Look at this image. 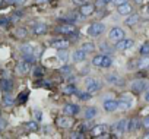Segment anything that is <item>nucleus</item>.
Wrapping results in <instances>:
<instances>
[{"label":"nucleus","mask_w":149,"mask_h":139,"mask_svg":"<svg viewBox=\"0 0 149 139\" xmlns=\"http://www.w3.org/2000/svg\"><path fill=\"white\" fill-rule=\"evenodd\" d=\"M92 64L100 69H108L113 66V59L107 54H98L92 59Z\"/></svg>","instance_id":"obj_1"},{"label":"nucleus","mask_w":149,"mask_h":139,"mask_svg":"<svg viewBox=\"0 0 149 139\" xmlns=\"http://www.w3.org/2000/svg\"><path fill=\"white\" fill-rule=\"evenodd\" d=\"M133 103H134V100L130 94H121L118 97V110H121V111L130 110L133 107Z\"/></svg>","instance_id":"obj_2"},{"label":"nucleus","mask_w":149,"mask_h":139,"mask_svg":"<svg viewBox=\"0 0 149 139\" xmlns=\"http://www.w3.org/2000/svg\"><path fill=\"white\" fill-rule=\"evenodd\" d=\"M85 87H86V91H88L89 94H97V92H100L101 88H102L101 82H100L98 79H95V78H86V79H85Z\"/></svg>","instance_id":"obj_3"},{"label":"nucleus","mask_w":149,"mask_h":139,"mask_svg":"<svg viewBox=\"0 0 149 139\" xmlns=\"http://www.w3.org/2000/svg\"><path fill=\"white\" fill-rule=\"evenodd\" d=\"M105 31V25L102 22H95V24H91L89 28H88V35L95 38V37H100L102 32Z\"/></svg>","instance_id":"obj_4"},{"label":"nucleus","mask_w":149,"mask_h":139,"mask_svg":"<svg viewBox=\"0 0 149 139\" xmlns=\"http://www.w3.org/2000/svg\"><path fill=\"white\" fill-rule=\"evenodd\" d=\"M121 38H124V31H123L121 28H118V27L111 28V31H110V34H108V40H110L111 43H117V41H120Z\"/></svg>","instance_id":"obj_5"},{"label":"nucleus","mask_w":149,"mask_h":139,"mask_svg":"<svg viewBox=\"0 0 149 139\" xmlns=\"http://www.w3.org/2000/svg\"><path fill=\"white\" fill-rule=\"evenodd\" d=\"M134 45V41L132 38H121L120 41L116 43V48L118 51H126V50H130L132 47Z\"/></svg>","instance_id":"obj_6"},{"label":"nucleus","mask_w":149,"mask_h":139,"mask_svg":"<svg viewBox=\"0 0 149 139\" xmlns=\"http://www.w3.org/2000/svg\"><path fill=\"white\" fill-rule=\"evenodd\" d=\"M146 88H148V84H146V81H143V79H136V81H133V82L130 84V89H132L133 92H136V94H142Z\"/></svg>","instance_id":"obj_7"},{"label":"nucleus","mask_w":149,"mask_h":139,"mask_svg":"<svg viewBox=\"0 0 149 139\" xmlns=\"http://www.w3.org/2000/svg\"><path fill=\"white\" fill-rule=\"evenodd\" d=\"M114 133L117 135V136H121L127 129H129V120H126V119H121V120H118L116 124H114Z\"/></svg>","instance_id":"obj_8"},{"label":"nucleus","mask_w":149,"mask_h":139,"mask_svg":"<svg viewBox=\"0 0 149 139\" xmlns=\"http://www.w3.org/2000/svg\"><path fill=\"white\" fill-rule=\"evenodd\" d=\"M79 111H81V107L74 103H69L63 107V114H67V116H72V117L79 114Z\"/></svg>","instance_id":"obj_9"},{"label":"nucleus","mask_w":149,"mask_h":139,"mask_svg":"<svg viewBox=\"0 0 149 139\" xmlns=\"http://www.w3.org/2000/svg\"><path fill=\"white\" fill-rule=\"evenodd\" d=\"M107 132H108V126L107 124H95L91 130L92 136L95 138H102V136H107Z\"/></svg>","instance_id":"obj_10"},{"label":"nucleus","mask_w":149,"mask_h":139,"mask_svg":"<svg viewBox=\"0 0 149 139\" xmlns=\"http://www.w3.org/2000/svg\"><path fill=\"white\" fill-rule=\"evenodd\" d=\"M29 69H31L29 61L24 59V60H22V61H19V63H18V66H16V75L24 76V75H26V73L29 72Z\"/></svg>","instance_id":"obj_11"},{"label":"nucleus","mask_w":149,"mask_h":139,"mask_svg":"<svg viewBox=\"0 0 149 139\" xmlns=\"http://www.w3.org/2000/svg\"><path fill=\"white\" fill-rule=\"evenodd\" d=\"M105 79H107V82H108L110 85H114V87H123V85H124V79L120 78V76L116 75V73H110V75H107Z\"/></svg>","instance_id":"obj_12"},{"label":"nucleus","mask_w":149,"mask_h":139,"mask_svg":"<svg viewBox=\"0 0 149 139\" xmlns=\"http://www.w3.org/2000/svg\"><path fill=\"white\" fill-rule=\"evenodd\" d=\"M57 124H58L60 127H63V129H69V127H72V124H73V119H72V116H67V114L60 116V117L57 119Z\"/></svg>","instance_id":"obj_13"},{"label":"nucleus","mask_w":149,"mask_h":139,"mask_svg":"<svg viewBox=\"0 0 149 139\" xmlns=\"http://www.w3.org/2000/svg\"><path fill=\"white\" fill-rule=\"evenodd\" d=\"M102 107L107 113H113V111L118 110V101L117 100H105L102 103Z\"/></svg>","instance_id":"obj_14"},{"label":"nucleus","mask_w":149,"mask_h":139,"mask_svg":"<svg viewBox=\"0 0 149 139\" xmlns=\"http://www.w3.org/2000/svg\"><path fill=\"white\" fill-rule=\"evenodd\" d=\"M85 59H86V53H85L82 48L74 50L73 54H72V60H73L74 63H82V61H85Z\"/></svg>","instance_id":"obj_15"},{"label":"nucleus","mask_w":149,"mask_h":139,"mask_svg":"<svg viewBox=\"0 0 149 139\" xmlns=\"http://www.w3.org/2000/svg\"><path fill=\"white\" fill-rule=\"evenodd\" d=\"M32 34H35V35H42V34H45L47 32V25L44 24V22H37V24H34L32 25Z\"/></svg>","instance_id":"obj_16"},{"label":"nucleus","mask_w":149,"mask_h":139,"mask_svg":"<svg viewBox=\"0 0 149 139\" xmlns=\"http://www.w3.org/2000/svg\"><path fill=\"white\" fill-rule=\"evenodd\" d=\"M51 47H54V48H67L69 45H70V43L67 41V40H63V38H54L51 43Z\"/></svg>","instance_id":"obj_17"},{"label":"nucleus","mask_w":149,"mask_h":139,"mask_svg":"<svg viewBox=\"0 0 149 139\" xmlns=\"http://www.w3.org/2000/svg\"><path fill=\"white\" fill-rule=\"evenodd\" d=\"M56 29H57V32H60V34L69 35V34H73L76 28H74L72 24H64V25H60V27H57Z\"/></svg>","instance_id":"obj_18"},{"label":"nucleus","mask_w":149,"mask_h":139,"mask_svg":"<svg viewBox=\"0 0 149 139\" xmlns=\"http://www.w3.org/2000/svg\"><path fill=\"white\" fill-rule=\"evenodd\" d=\"M94 12H95V5L85 3V5H82V8H81V15H82L84 18H86V16L92 15Z\"/></svg>","instance_id":"obj_19"},{"label":"nucleus","mask_w":149,"mask_h":139,"mask_svg":"<svg viewBox=\"0 0 149 139\" xmlns=\"http://www.w3.org/2000/svg\"><path fill=\"white\" fill-rule=\"evenodd\" d=\"M132 10H133V8H132V5H130L129 2H126V3L117 6V12H118L120 15H130Z\"/></svg>","instance_id":"obj_20"},{"label":"nucleus","mask_w":149,"mask_h":139,"mask_svg":"<svg viewBox=\"0 0 149 139\" xmlns=\"http://www.w3.org/2000/svg\"><path fill=\"white\" fill-rule=\"evenodd\" d=\"M84 116H85L86 120H92V119H95L98 116V108L97 107H88V108H85Z\"/></svg>","instance_id":"obj_21"},{"label":"nucleus","mask_w":149,"mask_h":139,"mask_svg":"<svg viewBox=\"0 0 149 139\" xmlns=\"http://www.w3.org/2000/svg\"><path fill=\"white\" fill-rule=\"evenodd\" d=\"M57 59H58L60 63L66 64V61H67V59H69L67 50H66V48H58V50H57Z\"/></svg>","instance_id":"obj_22"},{"label":"nucleus","mask_w":149,"mask_h":139,"mask_svg":"<svg viewBox=\"0 0 149 139\" xmlns=\"http://www.w3.org/2000/svg\"><path fill=\"white\" fill-rule=\"evenodd\" d=\"M81 48H82L86 54H92V53H95V44H92V43H84Z\"/></svg>","instance_id":"obj_23"},{"label":"nucleus","mask_w":149,"mask_h":139,"mask_svg":"<svg viewBox=\"0 0 149 139\" xmlns=\"http://www.w3.org/2000/svg\"><path fill=\"white\" fill-rule=\"evenodd\" d=\"M25 129L29 132H37L38 130V120H31L25 124Z\"/></svg>","instance_id":"obj_24"},{"label":"nucleus","mask_w":149,"mask_h":139,"mask_svg":"<svg viewBox=\"0 0 149 139\" xmlns=\"http://www.w3.org/2000/svg\"><path fill=\"white\" fill-rule=\"evenodd\" d=\"M137 21H139V15H137V13H133L132 16H129V18L124 21V25H127V27H132V25H134Z\"/></svg>","instance_id":"obj_25"},{"label":"nucleus","mask_w":149,"mask_h":139,"mask_svg":"<svg viewBox=\"0 0 149 139\" xmlns=\"http://www.w3.org/2000/svg\"><path fill=\"white\" fill-rule=\"evenodd\" d=\"M137 67H139V69H146V67H149V56H142V59H140Z\"/></svg>","instance_id":"obj_26"},{"label":"nucleus","mask_w":149,"mask_h":139,"mask_svg":"<svg viewBox=\"0 0 149 139\" xmlns=\"http://www.w3.org/2000/svg\"><path fill=\"white\" fill-rule=\"evenodd\" d=\"M63 92L64 94H69V95H72V94H78V89H76V87L74 85H66L64 88H63Z\"/></svg>","instance_id":"obj_27"},{"label":"nucleus","mask_w":149,"mask_h":139,"mask_svg":"<svg viewBox=\"0 0 149 139\" xmlns=\"http://www.w3.org/2000/svg\"><path fill=\"white\" fill-rule=\"evenodd\" d=\"M139 53H140V56H149V41H146L140 45Z\"/></svg>","instance_id":"obj_28"},{"label":"nucleus","mask_w":149,"mask_h":139,"mask_svg":"<svg viewBox=\"0 0 149 139\" xmlns=\"http://www.w3.org/2000/svg\"><path fill=\"white\" fill-rule=\"evenodd\" d=\"M12 85H13V84H12L10 79H3V81H2V89H3L5 92H9L10 88H12Z\"/></svg>","instance_id":"obj_29"},{"label":"nucleus","mask_w":149,"mask_h":139,"mask_svg":"<svg viewBox=\"0 0 149 139\" xmlns=\"http://www.w3.org/2000/svg\"><path fill=\"white\" fill-rule=\"evenodd\" d=\"M140 124H142V123H140V120L133 119L132 122H129V129H127V130H137Z\"/></svg>","instance_id":"obj_30"},{"label":"nucleus","mask_w":149,"mask_h":139,"mask_svg":"<svg viewBox=\"0 0 149 139\" xmlns=\"http://www.w3.org/2000/svg\"><path fill=\"white\" fill-rule=\"evenodd\" d=\"M42 75H44V71H42L41 66H35V67L32 69V76H34V78H41Z\"/></svg>","instance_id":"obj_31"},{"label":"nucleus","mask_w":149,"mask_h":139,"mask_svg":"<svg viewBox=\"0 0 149 139\" xmlns=\"http://www.w3.org/2000/svg\"><path fill=\"white\" fill-rule=\"evenodd\" d=\"M111 2H113V0H95V8H105Z\"/></svg>","instance_id":"obj_32"},{"label":"nucleus","mask_w":149,"mask_h":139,"mask_svg":"<svg viewBox=\"0 0 149 139\" xmlns=\"http://www.w3.org/2000/svg\"><path fill=\"white\" fill-rule=\"evenodd\" d=\"M15 35L19 37V38H25V35H26V29H25V28L16 29V31H15Z\"/></svg>","instance_id":"obj_33"},{"label":"nucleus","mask_w":149,"mask_h":139,"mask_svg":"<svg viewBox=\"0 0 149 139\" xmlns=\"http://www.w3.org/2000/svg\"><path fill=\"white\" fill-rule=\"evenodd\" d=\"M91 95H92V94H89V92L86 91V92H81V94H79V98H81L82 101H88V100H91Z\"/></svg>","instance_id":"obj_34"},{"label":"nucleus","mask_w":149,"mask_h":139,"mask_svg":"<svg viewBox=\"0 0 149 139\" xmlns=\"http://www.w3.org/2000/svg\"><path fill=\"white\" fill-rule=\"evenodd\" d=\"M13 101H15V100H13L12 97H9V95H5V97H3V104H5V105H12Z\"/></svg>","instance_id":"obj_35"},{"label":"nucleus","mask_w":149,"mask_h":139,"mask_svg":"<svg viewBox=\"0 0 149 139\" xmlns=\"http://www.w3.org/2000/svg\"><path fill=\"white\" fill-rule=\"evenodd\" d=\"M142 126H143L145 129H149V114H148V116L142 120Z\"/></svg>","instance_id":"obj_36"},{"label":"nucleus","mask_w":149,"mask_h":139,"mask_svg":"<svg viewBox=\"0 0 149 139\" xmlns=\"http://www.w3.org/2000/svg\"><path fill=\"white\" fill-rule=\"evenodd\" d=\"M126 2H129V0H113V5H116V6H120V5H123V3H126Z\"/></svg>","instance_id":"obj_37"},{"label":"nucleus","mask_w":149,"mask_h":139,"mask_svg":"<svg viewBox=\"0 0 149 139\" xmlns=\"http://www.w3.org/2000/svg\"><path fill=\"white\" fill-rule=\"evenodd\" d=\"M34 114H35V119L40 122L41 120V110H38V108H35V111H34Z\"/></svg>","instance_id":"obj_38"},{"label":"nucleus","mask_w":149,"mask_h":139,"mask_svg":"<svg viewBox=\"0 0 149 139\" xmlns=\"http://www.w3.org/2000/svg\"><path fill=\"white\" fill-rule=\"evenodd\" d=\"M8 24H9V19H6V18L0 19V27H8Z\"/></svg>","instance_id":"obj_39"},{"label":"nucleus","mask_w":149,"mask_h":139,"mask_svg":"<svg viewBox=\"0 0 149 139\" xmlns=\"http://www.w3.org/2000/svg\"><path fill=\"white\" fill-rule=\"evenodd\" d=\"M101 50H102V51H105V53H107V51H108V53L111 51V48H110V45H107L105 43H104V44L101 45Z\"/></svg>","instance_id":"obj_40"},{"label":"nucleus","mask_w":149,"mask_h":139,"mask_svg":"<svg viewBox=\"0 0 149 139\" xmlns=\"http://www.w3.org/2000/svg\"><path fill=\"white\" fill-rule=\"evenodd\" d=\"M6 126H8V123H6V122L2 119V117H0V129H5Z\"/></svg>","instance_id":"obj_41"},{"label":"nucleus","mask_w":149,"mask_h":139,"mask_svg":"<svg viewBox=\"0 0 149 139\" xmlns=\"http://www.w3.org/2000/svg\"><path fill=\"white\" fill-rule=\"evenodd\" d=\"M72 71V67L70 66H64V67H61V72H70Z\"/></svg>","instance_id":"obj_42"},{"label":"nucleus","mask_w":149,"mask_h":139,"mask_svg":"<svg viewBox=\"0 0 149 139\" xmlns=\"http://www.w3.org/2000/svg\"><path fill=\"white\" fill-rule=\"evenodd\" d=\"M73 2L76 3V5H85V2H86V0H73Z\"/></svg>","instance_id":"obj_43"},{"label":"nucleus","mask_w":149,"mask_h":139,"mask_svg":"<svg viewBox=\"0 0 149 139\" xmlns=\"http://www.w3.org/2000/svg\"><path fill=\"white\" fill-rule=\"evenodd\" d=\"M5 2H6L8 5H13V3L16 5V0H5Z\"/></svg>","instance_id":"obj_44"},{"label":"nucleus","mask_w":149,"mask_h":139,"mask_svg":"<svg viewBox=\"0 0 149 139\" xmlns=\"http://www.w3.org/2000/svg\"><path fill=\"white\" fill-rule=\"evenodd\" d=\"M6 5H8V3L5 2V0H0V8H5Z\"/></svg>","instance_id":"obj_45"},{"label":"nucleus","mask_w":149,"mask_h":139,"mask_svg":"<svg viewBox=\"0 0 149 139\" xmlns=\"http://www.w3.org/2000/svg\"><path fill=\"white\" fill-rule=\"evenodd\" d=\"M26 0H16V5H25Z\"/></svg>","instance_id":"obj_46"},{"label":"nucleus","mask_w":149,"mask_h":139,"mask_svg":"<svg viewBox=\"0 0 149 139\" xmlns=\"http://www.w3.org/2000/svg\"><path fill=\"white\" fill-rule=\"evenodd\" d=\"M37 3H47V2H50V0H35Z\"/></svg>","instance_id":"obj_47"},{"label":"nucleus","mask_w":149,"mask_h":139,"mask_svg":"<svg viewBox=\"0 0 149 139\" xmlns=\"http://www.w3.org/2000/svg\"><path fill=\"white\" fill-rule=\"evenodd\" d=\"M145 100H146V101H148V103H149V91H148V92H146V95H145Z\"/></svg>","instance_id":"obj_48"},{"label":"nucleus","mask_w":149,"mask_h":139,"mask_svg":"<svg viewBox=\"0 0 149 139\" xmlns=\"http://www.w3.org/2000/svg\"><path fill=\"white\" fill-rule=\"evenodd\" d=\"M134 2H136V3H137V5H140V3H142V2H143V0H134Z\"/></svg>","instance_id":"obj_49"},{"label":"nucleus","mask_w":149,"mask_h":139,"mask_svg":"<svg viewBox=\"0 0 149 139\" xmlns=\"http://www.w3.org/2000/svg\"><path fill=\"white\" fill-rule=\"evenodd\" d=\"M143 138H149V132H148L146 135H143Z\"/></svg>","instance_id":"obj_50"},{"label":"nucleus","mask_w":149,"mask_h":139,"mask_svg":"<svg viewBox=\"0 0 149 139\" xmlns=\"http://www.w3.org/2000/svg\"><path fill=\"white\" fill-rule=\"evenodd\" d=\"M146 12H148V13H149V6H148V9H146Z\"/></svg>","instance_id":"obj_51"}]
</instances>
